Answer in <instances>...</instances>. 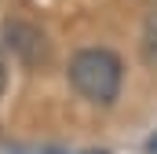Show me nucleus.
Returning a JSON list of instances; mask_svg holds the SVG:
<instances>
[{
  "label": "nucleus",
  "instance_id": "obj_3",
  "mask_svg": "<svg viewBox=\"0 0 157 154\" xmlns=\"http://www.w3.org/2000/svg\"><path fill=\"white\" fill-rule=\"evenodd\" d=\"M143 59L157 66V11H150V18L143 26Z\"/></svg>",
  "mask_w": 157,
  "mask_h": 154
},
{
  "label": "nucleus",
  "instance_id": "obj_1",
  "mask_svg": "<svg viewBox=\"0 0 157 154\" xmlns=\"http://www.w3.org/2000/svg\"><path fill=\"white\" fill-rule=\"evenodd\" d=\"M124 66L110 48H80L70 59V84L95 107H110L121 95Z\"/></svg>",
  "mask_w": 157,
  "mask_h": 154
},
{
  "label": "nucleus",
  "instance_id": "obj_4",
  "mask_svg": "<svg viewBox=\"0 0 157 154\" xmlns=\"http://www.w3.org/2000/svg\"><path fill=\"white\" fill-rule=\"evenodd\" d=\"M7 88V55L0 51V92Z\"/></svg>",
  "mask_w": 157,
  "mask_h": 154
},
{
  "label": "nucleus",
  "instance_id": "obj_2",
  "mask_svg": "<svg viewBox=\"0 0 157 154\" xmlns=\"http://www.w3.org/2000/svg\"><path fill=\"white\" fill-rule=\"evenodd\" d=\"M4 37H7V48H11L22 63H29V66L48 63V55H51L48 37L40 33L37 26H29V22H7V26H4Z\"/></svg>",
  "mask_w": 157,
  "mask_h": 154
}]
</instances>
